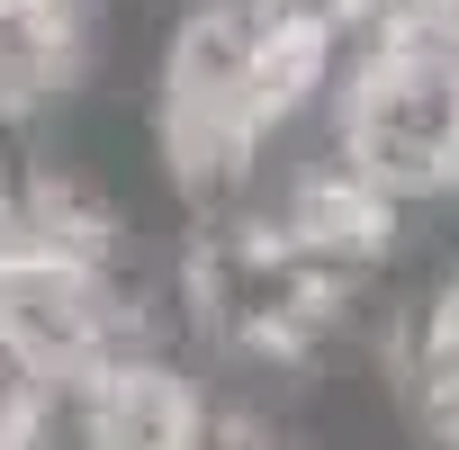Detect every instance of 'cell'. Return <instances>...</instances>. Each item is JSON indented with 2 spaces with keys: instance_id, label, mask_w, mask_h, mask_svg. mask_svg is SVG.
Returning <instances> with one entry per match:
<instances>
[{
  "instance_id": "6da1fadb",
  "label": "cell",
  "mask_w": 459,
  "mask_h": 450,
  "mask_svg": "<svg viewBox=\"0 0 459 450\" xmlns=\"http://www.w3.org/2000/svg\"><path fill=\"white\" fill-rule=\"evenodd\" d=\"M325 135L396 207H414V216L450 207L459 198V64L450 55H423V46L342 55Z\"/></svg>"
},
{
  "instance_id": "7a4b0ae2",
  "label": "cell",
  "mask_w": 459,
  "mask_h": 450,
  "mask_svg": "<svg viewBox=\"0 0 459 450\" xmlns=\"http://www.w3.org/2000/svg\"><path fill=\"white\" fill-rule=\"evenodd\" d=\"M216 405H225V378L189 342L162 333V342L117 351L73 396V432H82V450H198Z\"/></svg>"
}]
</instances>
